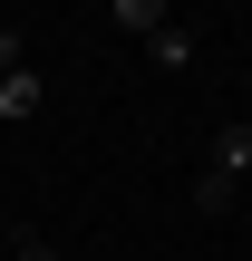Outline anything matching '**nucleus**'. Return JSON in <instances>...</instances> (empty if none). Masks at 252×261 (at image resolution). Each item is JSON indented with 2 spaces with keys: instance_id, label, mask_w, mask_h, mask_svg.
Returning a JSON list of instances; mask_svg holds the SVG:
<instances>
[{
  "instance_id": "obj_2",
  "label": "nucleus",
  "mask_w": 252,
  "mask_h": 261,
  "mask_svg": "<svg viewBox=\"0 0 252 261\" xmlns=\"http://www.w3.org/2000/svg\"><path fill=\"white\" fill-rule=\"evenodd\" d=\"M39 97H49V87H39V68H10V77H0V126L39 116Z\"/></svg>"
},
{
  "instance_id": "obj_4",
  "label": "nucleus",
  "mask_w": 252,
  "mask_h": 261,
  "mask_svg": "<svg viewBox=\"0 0 252 261\" xmlns=\"http://www.w3.org/2000/svg\"><path fill=\"white\" fill-rule=\"evenodd\" d=\"M146 58H155V68H194V29H175V19H165V29L146 39Z\"/></svg>"
},
{
  "instance_id": "obj_1",
  "label": "nucleus",
  "mask_w": 252,
  "mask_h": 261,
  "mask_svg": "<svg viewBox=\"0 0 252 261\" xmlns=\"http://www.w3.org/2000/svg\"><path fill=\"white\" fill-rule=\"evenodd\" d=\"M243 174H252V126L233 116V126L214 136V155H204V174H194V213H223V203L243 194Z\"/></svg>"
},
{
  "instance_id": "obj_3",
  "label": "nucleus",
  "mask_w": 252,
  "mask_h": 261,
  "mask_svg": "<svg viewBox=\"0 0 252 261\" xmlns=\"http://www.w3.org/2000/svg\"><path fill=\"white\" fill-rule=\"evenodd\" d=\"M165 19H175L165 0H117V10H107V29H136V39H155Z\"/></svg>"
},
{
  "instance_id": "obj_5",
  "label": "nucleus",
  "mask_w": 252,
  "mask_h": 261,
  "mask_svg": "<svg viewBox=\"0 0 252 261\" xmlns=\"http://www.w3.org/2000/svg\"><path fill=\"white\" fill-rule=\"evenodd\" d=\"M10 261H58V252H49L39 232H10Z\"/></svg>"
}]
</instances>
